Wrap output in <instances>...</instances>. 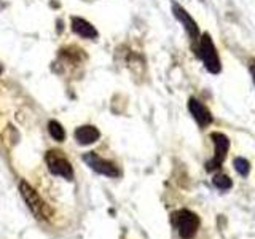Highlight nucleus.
<instances>
[{
  "instance_id": "4468645a",
  "label": "nucleus",
  "mask_w": 255,
  "mask_h": 239,
  "mask_svg": "<svg viewBox=\"0 0 255 239\" xmlns=\"http://www.w3.org/2000/svg\"><path fill=\"white\" fill-rule=\"evenodd\" d=\"M251 72L254 75V80H255V61H252V66H251Z\"/></svg>"
},
{
  "instance_id": "ddd939ff",
  "label": "nucleus",
  "mask_w": 255,
  "mask_h": 239,
  "mask_svg": "<svg viewBox=\"0 0 255 239\" xmlns=\"http://www.w3.org/2000/svg\"><path fill=\"white\" fill-rule=\"evenodd\" d=\"M233 164H235V169L238 171V174H241V175H247L251 171V164L244 158H236Z\"/></svg>"
},
{
  "instance_id": "f257e3e1",
  "label": "nucleus",
  "mask_w": 255,
  "mask_h": 239,
  "mask_svg": "<svg viewBox=\"0 0 255 239\" xmlns=\"http://www.w3.org/2000/svg\"><path fill=\"white\" fill-rule=\"evenodd\" d=\"M19 193H21V196L24 199V203H26L27 207L30 209V212L34 214L37 219H40V220L50 219V211H48L45 201H43L42 198H40V195L29 185L27 182L21 180V183H19Z\"/></svg>"
},
{
  "instance_id": "0eeeda50",
  "label": "nucleus",
  "mask_w": 255,
  "mask_h": 239,
  "mask_svg": "<svg viewBox=\"0 0 255 239\" xmlns=\"http://www.w3.org/2000/svg\"><path fill=\"white\" fill-rule=\"evenodd\" d=\"M172 13H174L175 18H177L183 24V27H185V30L188 32L190 38L191 40H196L199 37V29L196 26L195 19L191 18V16L185 10H183V8L179 3H172Z\"/></svg>"
},
{
  "instance_id": "f03ea898",
  "label": "nucleus",
  "mask_w": 255,
  "mask_h": 239,
  "mask_svg": "<svg viewBox=\"0 0 255 239\" xmlns=\"http://www.w3.org/2000/svg\"><path fill=\"white\" fill-rule=\"evenodd\" d=\"M198 54L199 58L203 59L206 69L211 72V74H219L220 72V59L217 50H215L214 42L209 34H204L199 40V46H198Z\"/></svg>"
},
{
  "instance_id": "f8f14e48",
  "label": "nucleus",
  "mask_w": 255,
  "mask_h": 239,
  "mask_svg": "<svg viewBox=\"0 0 255 239\" xmlns=\"http://www.w3.org/2000/svg\"><path fill=\"white\" fill-rule=\"evenodd\" d=\"M212 182H214V185L217 187V188H220V190H228V188H231V185H233L231 179L228 177V175H225V174H217Z\"/></svg>"
},
{
  "instance_id": "1a4fd4ad",
  "label": "nucleus",
  "mask_w": 255,
  "mask_h": 239,
  "mask_svg": "<svg viewBox=\"0 0 255 239\" xmlns=\"http://www.w3.org/2000/svg\"><path fill=\"white\" fill-rule=\"evenodd\" d=\"M188 110H190V114L193 115V118L198 121L199 126H207V124H211L212 123V115H211V112L207 110L206 106H203L201 102H199L198 99H193L191 98L188 101Z\"/></svg>"
},
{
  "instance_id": "9d476101",
  "label": "nucleus",
  "mask_w": 255,
  "mask_h": 239,
  "mask_svg": "<svg viewBox=\"0 0 255 239\" xmlns=\"http://www.w3.org/2000/svg\"><path fill=\"white\" fill-rule=\"evenodd\" d=\"M101 137V132L98 131V127H94L91 124L80 126L75 131V140L80 145H91L96 140Z\"/></svg>"
},
{
  "instance_id": "2eb2a0df",
  "label": "nucleus",
  "mask_w": 255,
  "mask_h": 239,
  "mask_svg": "<svg viewBox=\"0 0 255 239\" xmlns=\"http://www.w3.org/2000/svg\"><path fill=\"white\" fill-rule=\"evenodd\" d=\"M2 72H3V67H2V64H0V75H2Z\"/></svg>"
},
{
  "instance_id": "20e7f679",
  "label": "nucleus",
  "mask_w": 255,
  "mask_h": 239,
  "mask_svg": "<svg viewBox=\"0 0 255 239\" xmlns=\"http://www.w3.org/2000/svg\"><path fill=\"white\" fill-rule=\"evenodd\" d=\"M83 161L91 167L93 171H96L98 174H102V175H107V177H120V169L114 164L107 161V159L101 158L98 153H94V151H90V153H85L82 156Z\"/></svg>"
},
{
  "instance_id": "9b49d317",
  "label": "nucleus",
  "mask_w": 255,
  "mask_h": 239,
  "mask_svg": "<svg viewBox=\"0 0 255 239\" xmlns=\"http://www.w3.org/2000/svg\"><path fill=\"white\" fill-rule=\"evenodd\" d=\"M48 131H50L51 137L54 140L64 142V139H66V131H64V127L58 121H54V120H51V121L48 123Z\"/></svg>"
},
{
  "instance_id": "423d86ee",
  "label": "nucleus",
  "mask_w": 255,
  "mask_h": 239,
  "mask_svg": "<svg viewBox=\"0 0 255 239\" xmlns=\"http://www.w3.org/2000/svg\"><path fill=\"white\" fill-rule=\"evenodd\" d=\"M211 139L214 140V145H215V156L212 161L207 163V171H212L215 167H219L223 159H225V156L228 153V148H230V140L225 134L212 132Z\"/></svg>"
},
{
  "instance_id": "39448f33",
  "label": "nucleus",
  "mask_w": 255,
  "mask_h": 239,
  "mask_svg": "<svg viewBox=\"0 0 255 239\" xmlns=\"http://www.w3.org/2000/svg\"><path fill=\"white\" fill-rule=\"evenodd\" d=\"M46 164L54 175H61L66 180L74 179V169H72L70 163L67 161L62 155H59L58 151H48L46 153Z\"/></svg>"
},
{
  "instance_id": "6e6552de",
  "label": "nucleus",
  "mask_w": 255,
  "mask_h": 239,
  "mask_svg": "<svg viewBox=\"0 0 255 239\" xmlns=\"http://www.w3.org/2000/svg\"><path fill=\"white\" fill-rule=\"evenodd\" d=\"M70 27L77 35H80L82 38L94 40V38H98V35H99L98 30H96V27L90 21H86L83 18H78V16H74V18L70 19Z\"/></svg>"
},
{
  "instance_id": "7ed1b4c3",
  "label": "nucleus",
  "mask_w": 255,
  "mask_h": 239,
  "mask_svg": "<svg viewBox=\"0 0 255 239\" xmlns=\"http://www.w3.org/2000/svg\"><path fill=\"white\" fill-rule=\"evenodd\" d=\"M174 223L177 227V231L180 238L183 239H191L199 228V217L191 211L182 209L174 214Z\"/></svg>"
}]
</instances>
